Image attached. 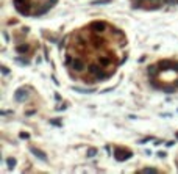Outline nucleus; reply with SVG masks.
Listing matches in <instances>:
<instances>
[{"label":"nucleus","mask_w":178,"mask_h":174,"mask_svg":"<svg viewBox=\"0 0 178 174\" xmlns=\"http://www.w3.org/2000/svg\"><path fill=\"white\" fill-rule=\"evenodd\" d=\"M14 8L17 13H21L22 16H30L31 13V2L30 0H13Z\"/></svg>","instance_id":"obj_1"},{"label":"nucleus","mask_w":178,"mask_h":174,"mask_svg":"<svg viewBox=\"0 0 178 174\" xmlns=\"http://www.w3.org/2000/svg\"><path fill=\"white\" fill-rule=\"evenodd\" d=\"M133 157V152L130 149H124V148H116L114 149V159L117 162H125V160L131 159Z\"/></svg>","instance_id":"obj_2"},{"label":"nucleus","mask_w":178,"mask_h":174,"mask_svg":"<svg viewBox=\"0 0 178 174\" xmlns=\"http://www.w3.org/2000/svg\"><path fill=\"white\" fill-rule=\"evenodd\" d=\"M88 71L91 72V74L94 75L97 80H105L108 77V74H105V72L102 71V64L100 66H98V64H89Z\"/></svg>","instance_id":"obj_3"},{"label":"nucleus","mask_w":178,"mask_h":174,"mask_svg":"<svg viewBox=\"0 0 178 174\" xmlns=\"http://www.w3.org/2000/svg\"><path fill=\"white\" fill-rule=\"evenodd\" d=\"M89 28H91L95 35H102V33L106 32L108 25H106V22H103V21H95V22H92V24L89 25Z\"/></svg>","instance_id":"obj_4"},{"label":"nucleus","mask_w":178,"mask_h":174,"mask_svg":"<svg viewBox=\"0 0 178 174\" xmlns=\"http://www.w3.org/2000/svg\"><path fill=\"white\" fill-rule=\"evenodd\" d=\"M69 64H70V69H72V71H75V72H83L84 66H86L81 58H72Z\"/></svg>","instance_id":"obj_5"},{"label":"nucleus","mask_w":178,"mask_h":174,"mask_svg":"<svg viewBox=\"0 0 178 174\" xmlns=\"http://www.w3.org/2000/svg\"><path fill=\"white\" fill-rule=\"evenodd\" d=\"M56 2H58V0H48V2H45V5L42 6L41 9H38L35 16H36V17H39V16L45 14V13H47V11H48V9H50V8H53V6H55V3H56Z\"/></svg>","instance_id":"obj_6"},{"label":"nucleus","mask_w":178,"mask_h":174,"mask_svg":"<svg viewBox=\"0 0 178 174\" xmlns=\"http://www.w3.org/2000/svg\"><path fill=\"white\" fill-rule=\"evenodd\" d=\"M28 97V91L25 88H19L17 91L14 93V99L17 100V102H22V100H25Z\"/></svg>","instance_id":"obj_7"},{"label":"nucleus","mask_w":178,"mask_h":174,"mask_svg":"<svg viewBox=\"0 0 178 174\" xmlns=\"http://www.w3.org/2000/svg\"><path fill=\"white\" fill-rule=\"evenodd\" d=\"M30 150H31L33 154H35V157H38L39 160H42V162H47V155H45L42 150H39V149H36V148H30Z\"/></svg>","instance_id":"obj_8"},{"label":"nucleus","mask_w":178,"mask_h":174,"mask_svg":"<svg viewBox=\"0 0 178 174\" xmlns=\"http://www.w3.org/2000/svg\"><path fill=\"white\" fill-rule=\"evenodd\" d=\"M158 69H159V66H158V64H151V66H148V68H147L148 75H150V77H155V75L158 74Z\"/></svg>","instance_id":"obj_9"},{"label":"nucleus","mask_w":178,"mask_h":174,"mask_svg":"<svg viewBox=\"0 0 178 174\" xmlns=\"http://www.w3.org/2000/svg\"><path fill=\"white\" fill-rule=\"evenodd\" d=\"M28 50H30L28 44H19L17 47H16V52H17V53H27Z\"/></svg>","instance_id":"obj_10"},{"label":"nucleus","mask_w":178,"mask_h":174,"mask_svg":"<svg viewBox=\"0 0 178 174\" xmlns=\"http://www.w3.org/2000/svg\"><path fill=\"white\" fill-rule=\"evenodd\" d=\"M98 61H100L102 66H108L111 63V58H110V56H106V55H102L100 58H98Z\"/></svg>","instance_id":"obj_11"},{"label":"nucleus","mask_w":178,"mask_h":174,"mask_svg":"<svg viewBox=\"0 0 178 174\" xmlns=\"http://www.w3.org/2000/svg\"><path fill=\"white\" fill-rule=\"evenodd\" d=\"M16 159H13V157H8L6 159V165H8V169H14V166H16Z\"/></svg>","instance_id":"obj_12"},{"label":"nucleus","mask_w":178,"mask_h":174,"mask_svg":"<svg viewBox=\"0 0 178 174\" xmlns=\"http://www.w3.org/2000/svg\"><path fill=\"white\" fill-rule=\"evenodd\" d=\"M92 41H94V47H100V46H103V39L98 38V36H95Z\"/></svg>","instance_id":"obj_13"},{"label":"nucleus","mask_w":178,"mask_h":174,"mask_svg":"<svg viewBox=\"0 0 178 174\" xmlns=\"http://www.w3.org/2000/svg\"><path fill=\"white\" fill-rule=\"evenodd\" d=\"M139 173H144V174H148V173H158V169L156 168H142V169H139Z\"/></svg>","instance_id":"obj_14"},{"label":"nucleus","mask_w":178,"mask_h":174,"mask_svg":"<svg viewBox=\"0 0 178 174\" xmlns=\"http://www.w3.org/2000/svg\"><path fill=\"white\" fill-rule=\"evenodd\" d=\"M95 154H97V149H95V148H91V149H88L86 155H88V157H94Z\"/></svg>","instance_id":"obj_15"},{"label":"nucleus","mask_w":178,"mask_h":174,"mask_svg":"<svg viewBox=\"0 0 178 174\" xmlns=\"http://www.w3.org/2000/svg\"><path fill=\"white\" fill-rule=\"evenodd\" d=\"M110 2H113V0H97V2H94V5H106Z\"/></svg>","instance_id":"obj_16"},{"label":"nucleus","mask_w":178,"mask_h":174,"mask_svg":"<svg viewBox=\"0 0 178 174\" xmlns=\"http://www.w3.org/2000/svg\"><path fill=\"white\" fill-rule=\"evenodd\" d=\"M19 136H21L22 140H28V138H30V133H27V132H21V133H19Z\"/></svg>","instance_id":"obj_17"},{"label":"nucleus","mask_w":178,"mask_h":174,"mask_svg":"<svg viewBox=\"0 0 178 174\" xmlns=\"http://www.w3.org/2000/svg\"><path fill=\"white\" fill-rule=\"evenodd\" d=\"M16 61L22 63V64H25V66H28V64H30V61H28V60H22V58H16Z\"/></svg>","instance_id":"obj_18"},{"label":"nucleus","mask_w":178,"mask_h":174,"mask_svg":"<svg viewBox=\"0 0 178 174\" xmlns=\"http://www.w3.org/2000/svg\"><path fill=\"white\" fill-rule=\"evenodd\" d=\"M0 69H2V74H3V75H8V74H9V69H6L5 66H2Z\"/></svg>","instance_id":"obj_19"},{"label":"nucleus","mask_w":178,"mask_h":174,"mask_svg":"<svg viewBox=\"0 0 178 174\" xmlns=\"http://www.w3.org/2000/svg\"><path fill=\"white\" fill-rule=\"evenodd\" d=\"M50 124H53V126H61V122H59L58 119H52V121H50Z\"/></svg>","instance_id":"obj_20"},{"label":"nucleus","mask_w":178,"mask_h":174,"mask_svg":"<svg viewBox=\"0 0 178 174\" xmlns=\"http://www.w3.org/2000/svg\"><path fill=\"white\" fill-rule=\"evenodd\" d=\"M158 155H159L161 159H164V157H166V152H163V150H161V152H158Z\"/></svg>","instance_id":"obj_21"},{"label":"nucleus","mask_w":178,"mask_h":174,"mask_svg":"<svg viewBox=\"0 0 178 174\" xmlns=\"http://www.w3.org/2000/svg\"><path fill=\"white\" fill-rule=\"evenodd\" d=\"M169 2L170 3H177V5H178V0H169Z\"/></svg>","instance_id":"obj_22"},{"label":"nucleus","mask_w":178,"mask_h":174,"mask_svg":"<svg viewBox=\"0 0 178 174\" xmlns=\"http://www.w3.org/2000/svg\"><path fill=\"white\" fill-rule=\"evenodd\" d=\"M175 86H177V88H178V80H177V82H175Z\"/></svg>","instance_id":"obj_23"},{"label":"nucleus","mask_w":178,"mask_h":174,"mask_svg":"<svg viewBox=\"0 0 178 174\" xmlns=\"http://www.w3.org/2000/svg\"><path fill=\"white\" fill-rule=\"evenodd\" d=\"M177 140H178V133H177Z\"/></svg>","instance_id":"obj_24"}]
</instances>
